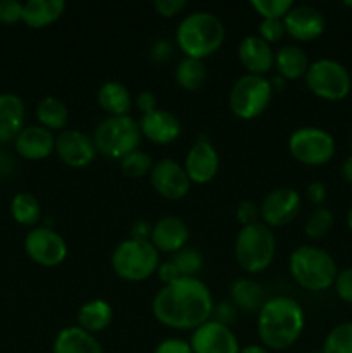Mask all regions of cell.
<instances>
[{
	"instance_id": "1",
	"label": "cell",
	"mask_w": 352,
	"mask_h": 353,
	"mask_svg": "<svg viewBox=\"0 0 352 353\" xmlns=\"http://www.w3.org/2000/svg\"><path fill=\"white\" fill-rule=\"evenodd\" d=\"M214 300L209 286L199 278H179L164 285L152 300V314L173 330H197L213 317Z\"/></svg>"
},
{
	"instance_id": "2",
	"label": "cell",
	"mask_w": 352,
	"mask_h": 353,
	"mask_svg": "<svg viewBox=\"0 0 352 353\" xmlns=\"http://www.w3.org/2000/svg\"><path fill=\"white\" fill-rule=\"evenodd\" d=\"M306 316L300 303L292 296L268 299L257 312V334L268 350H286L302 334Z\"/></svg>"
},
{
	"instance_id": "3",
	"label": "cell",
	"mask_w": 352,
	"mask_h": 353,
	"mask_svg": "<svg viewBox=\"0 0 352 353\" xmlns=\"http://www.w3.org/2000/svg\"><path fill=\"white\" fill-rule=\"evenodd\" d=\"M223 21L211 10H193L179 21L176 28V43L186 57L206 59L223 45Z\"/></svg>"
},
{
	"instance_id": "4",
	"label": "cell",
	"mask_w": 352,
	"mask_h": 353,
	"mask_svg": "<svg viewBox=\"0 0 352 353\" xmlns=\"http://www.w3.org/2000/svg\"><path fill=\"white\" fill-rule=\"evenodd\" d=\"M289 269L293 281L309 292H324L333 286L337 262L317 245H300L290 254Z\"/></svg>"
},
{
	"instance_id": "5",
	"label": "cell",
	"mask_w": 352,
	"mask_h": 353,
	"mask_svg": "<svg viewBox=\"0 0 352 353\" xmlns=\"http://www.w3.org/2000/svg\"><path fill=\"white\" fill-rule=\"evenodd\" d=\"M276 254V238L264 223L242 226L235 238V259L248 274H257L271 265Z\"/></svg>"
},
{
	"instance_id": "6",
	"label": "cell",
	"mask_w": 352,
	"mask_h": 353,
	"mask_svg": "<svg viewBox=\"0 0 352 353\" xmlns=\"http://www.w3.org/2000/svg\"><path fill=\"white\" fill-rule=\"evenodd\" d=\"M140 140V126L131 116H107L93 131L97 154L119 161L130 152L137 150Z\"/></svg>"
},
{
	"instance_id": "7",
	"label": "cell",
	"mask_w": 352,
	"mask_h": 353,
	"mask_svg": "<svg viewBox=\"0 0 352 353\" xmlns=\"http://www.w3.org/2000/svg\"><path fill=\"white\" fill-rule=\"evenodd\" d=\"M110 264L117 278L138 283L150 278L157 271L161 261H159V252L150 241L128 238L114 248Z\"/></svg>"
},
{
	"instance_id": "8",
	"label": "cell",
	"mask_w": 352,
	"mask_h": 353,
	"mask_svg": "<svg viewBox=\"0 0 352 353\" xmlns=\"http://www.w3.org/2000/svg\"><path fill=\"white\" fill-rule=\"evenodd\" d=\"M306 85L311 92L328 102L344 100L352 90V76L342 62L330 57L316 59L307 68Z\"/></svg>"
},
{
	"instance_id": "9",
	"label": "cell",
	"mask_w": 352,
	"mask_h": 353,
	"mask_svg": "<svg viewBox=\"0 0 352 353\" xmlns=\"http://www.w3.org/2000/svg\"><path fill=\"white\" fill-rule=\"evenodd\" d=\"M273 86L269 78L245 72L233 83L228 95L231 112L240 119H254L261 116L273 99Z\"/></svg>"
},
{
	"instance_id": "10",
	"label": "cell",
	"mask_w": 352,
	"mask_h": 353,
	"mask_svg": "<svg viewBox=\"0 0 352 353\" xmlns=\"http://www.w3.org/2000/svg\"><path fill=\"white\" fill-rule=\"evenodd\" d=\"M289 150L306 165H323L333 159L337 145L331 133L320 126H300L290 134Z\"/></svg>"
},
{
	"instance_id": "11",
	"label": "cell",
	"mask_w": 352,
	"mask_h": 353,
	"mask_svg": "<svg viewBox=\"0 0 352 353\" xmlns=\"http://www.w3.org/2000/svg\"><path fill=\"white\" fill-rule=\"evenodd\" d=\"M24 250L33 262L43 268H55L68 257V243L50 226H35L24 236Z\"/></svg>"
},
{
	"instance_id": "12",
	"label": "cell",
	"mask_w": 352,
	"mask_h": 353,
	"mask_svg": "<svg viewBox=\"0 0 352 353\" xmlns=\"http://www.w3.org/2000/svg\"><path fill=\"white\" fill-rule=\"evenodd\" d=\"M300 193L290 186H280L266 193L259 205L261 223L268 228H282L292 223L300 212Z\"/></svg>"
},
{
	"instance_id": "13",
	"label": "cell",
	"mask_w": 352,
	"mask_h": 353,
	"mask_svg": "<svg viewBox=\"0 0 352 353\" xmlns=\"http://www.w3.org/2000/svg\"><path fill=\"white\" fill-rule=\"evenodd\" d=\"M148 179L155 192L168 200H179L186 196L192 185L183 164L175 159H161L154 162Z\"/></svg>"
},
{
	"instance_id": "14",
	"label": "cell",
	"mask_w": 352,
	"mask_h": 353,
	"mask_svg": "<svg viewBox=\"0 0 352 353\" xmlns=\"http://www.w3.org/2000/svg\"><path fill=\"white\" fill-rule=\"evenodd\" d=\"M188 343L193 353H240V343L231 327L214 319L193 330Z\"/></svg>"
},
{
	"instance_id": "15",
	"label": "cell",
	"mask_w": 352,
	"mask_h": 353,
	"mask_svg": "<svg viewBox=\"0 0 352 353\" xmlns=\"http://www.w3.org/2000/svg\"><path fill=\"white\" fill-rule=\"evenodd\" d=\"M183 168L192 183L206 185L213 181L219 171V154L213 141L206 137L197 138L195 143L186 152Z\"/></svg>"
},
{
	"instance_id": "16",
	"label": "cell",
	"mask_w": 352,
	"mask_h": 353,
	"mask_svg": "<svg viewBox=\"0 0 352 353\" xmlns=\"http://www.w3.org/2000/svg\"><path fill=\"white\" fill-rule=\"evenodd\" d=\"M55 152L66 165L76 169L90 165L97 155L93 138L72 128H66L55 137Z\"/></svg>"
},
{
	"instance_id": "17",
	"label": "cell",
	"mask_w": 352,
	"mask_h": 353,
	"mask_svg": "<svg viewBox=\"0 0 352 353\" xmlns=\"http://www.w3.org/2000/svg\"><path fill=\"white\" fill-rule=\"evenodd\" d=\"M286 34L297 41H313L321 37L326 28V19L320 9L309 3L293 6L283 17Z\"/></svg>"
},
{
	"instance_id": "18",
	"label": "cell",
	"mask_w": 352,
	"mask_h": 353,
	"mask_svg": "<svg viewBox=\"0 0 352 353\" xmlns=\"http://www.w3.org/2000/svg\"><path fill=\"white\" fill-rule=\"evenodd\" d=\"M190 240V228L182 217L162 216L152 224L150 243L161 254H176L186 247Z\"/></svg>"
},
{
	"instance_id": "19",
	"label": "cell",
	"mask_w": 352,
	"mask_h": 353,
	"mask_svg": "<svg viewBox=\"0 0 352 353\" xmlns=\"http://www.w3.org/2000/svg\"><path fill=\"white\" fill-rule=\"evenodd\" d=\"M138 126L144 137L159 145H168L182 134V123L178 117L166 109H154L152 112L141 114Z\"/></svg>"
},
{
	"instance_id": "20",
	"label": "cell",
	"mask_w": 352,
	"mask_h": 353,
	"mask_svg": "<svg viewBox=\"0 0 352 353\" xmlns=\"http://www.w3.org/2000/svg\"><path fill=\"white\" fill-rule=\"evenodd\" d=\"M238 59L247 72L264 76L275 65V50L259 34H247L238 43Z\"/></svg>"
},
{
	"instance_id": "21",
	"label": "cell",
	"mask_w": 352,
	"mask_h": 353,
	"mask_svg": "<svg viewBox=\"0 0 352 353\" xmlns=\"http://www.w3.org/2000/svg\"><path fill=\"white\" fill-rule=\"evenodd\" d=\"M14 147L19 155L30 161H40L55 150V137L41 124L24 126L14 140Z\"/></svg>"
},
{
	"instance_id": "22",
	"label": "cell",
	"mask_w": 352,
	"mask_h": 353,
	"mask_svg": "<svg viewBox=\"0 0 352 353\" xmlns=\"http://www.w3.org/2000/svg\"><path fill=\"white\" fill-rule=\"evenodd\" d=\"M26 109L19 95L10 92L0 93V143L14 141L24 128Z\"/></svg>"
},
{
	"instance_id": "23",
	"label": "cell",
	"mask_w": 352,
	"mask_h": 353,
	"mask_svg": "<svg viewBox=\"0 0 352 353\" xmlns=\"http://www.w3.org/2000/svg\"><path fill=\"white\" fill-rule=\"evenodd\" d=\"M52 353H104V348L95 334L79 326H68L55 336Z\"/></svg>"
},
{
	"instance_id": "24",
	"label": "cell",
	"mask_w": 352,
	"mask_h": 353,
	"mask_svg": "<svg viewBox=\"0 0 352 353\" xmlns=\"http://www.w3.org/2000/svg\"><path fill=\"white\" fill-rule=\"evenodd\" d=\"M97 102L107 116H130L133 99L126 86L121 81H106L97 92Z\"/></svg>"
},
{
	"instance_id": "25",
	"label": "cell",
	"mask_w": 352,
	"mask_h": 353,
	"mask_svg": "<svg viewBox=\"0 0 352 353\" xmlns=\"http://www.w3.org/2000/svg\"><path fill=\"white\" fill-rule=\"evenodd\" d=\"M309 57L299 43H285L275 52V65L285 79H299L306 76Z\"/></svg>"
},
{
	"instance_id": "26",
	"label": "cell",
	"mask_w": 352,
	"mask_h": 353,
	"mask_svg": "<svg viewBox=\"0 0 352 353\" xmlns=\"http://www.w3.org/2000/svg\"><path fill=\"white\" fill-rule=\"evenodd\" d=\"M113 307H110L109 302L102 299H93L88 300L86 303H83L78 310V324L76 326L83 327L88 333L95 334L100 333V331L106 330L110 323H113Z\"/></svg>"
},
{
	"instance_id": "27",
	"label": "cell",
	"mask_w": 352,
	"mask_h": 353,
	"mask_svg": "<svg viewBox=\"0 0 352 353\" xmlns=\"http://www.w3.org/2000/svg\"><path fill=\"white\" fill-rule=\"evenodd\" d=\"M230 300L237 309L245 312H259L266 302L264 290L251 278H238L230 286Z\"/></svg>"
},
{
	"instance_id": "28",
	"label": "cell",
	"mask_w": 352,
	"mask_h": 353,
	"mask_svg": "<svg viewBox=\"0 0 352 353\" xmlns=\"http://www.w3.org/2000/svg\"><path fill=\"white\" fill-rule=\"evenodd\" d=\"M64 9V0H28L23 7V21L31 28H43L57 21Z\"/></svg>"
},
{
	"instance_id": "29",
	"label": "cell",
	"mask_w": 352,
	"mask_h": 353,
	"mask_svg": "<svg viewBox=\"0 0 352 353\" xmlns=\"http://www.w3.org/2000/svg\"><path fill=\"white\" fill-rule=\"evenodd\" d=\"M38 123L47 130H64L66 124L69 121V109L66 105L64 100L59 97H43L40 102L37 103V110H35Z\"/></svg>"
},
{
	"instance_id": "30",
	"label": "cell",
	"mask_w": 352,
	"mask_h": 353,
	"mask_svg": "<svg viewBox=\"0 0 352 353\" xmlns=\"http://www.w3.org/2000/svg\"><path fill=\"white\" fill-rule=\"evenodd\" d=\"M175 79L178 86H182L186 92H195L204 86L207 79V69L202 59L195 57H182L176 64Z\"/></svg>"
},
{
	"instance_id": "31",
	"label": "cell",
	"mask_w": 352,
	"mask_h": 353,
	"mask_svg": "<svg viewBox=\"0 0 352 353\" xmlns=\"http://www.w3.org/2000/svg\"><path fill=\"white\" fill-rule=\"evenodd\" d=\"M10 214L19 224L35 226L41 216L40 202L33 193L19 192L10 200Z\"/></svg>"
},
{
	"instance_id": "32",
	"label": "cell",
	"mask_w": 352,
	"mask_h": 353,
	"mask_svg": "<svg viewBox=\"0 0 352 353\" xmlns=\"http://www.w3.org/2000/svg\"><path fill=\"white\" fill-rule=\"evenodd\" d=\"M335 224V216L328 207H314L313 212L309 214L306 221V226H304V231L309 238L313 240H321V238L326 236L331 231Z\"/></svg>"
},
{
	"instance_id": "33",
	"label": "cell",
	"mask_w": 352,
	"mask_h": 353,
	"mask_svg": "<svg viewBox=\"0 0 352 353\" xmlns=\"http://www.w3.org/2000/svg\"><path fill=\"white\" fill-rule=\"evenodd\" d=\"M323 353H352V321L340 323L330 330L323 341Z\"/></svg>"
},
{
	"instance_id": "34",
	"label": "cell",
	"mask_w": 352,
	"mask_h": 353,
	"mask_svg": "<svg viewBox=\"0 0 352 353\" xmlns=\"http://www.w3.org/2000/svg\"><path fill=\"white\" fill-rule=\"evenodd\" d=\"M152 165H154V161H152L150 155L145 154L144 150H138V148L124 155L119 161L121 172L131 179L144 178V176L150 174Z\"/></svg>"
},
{
	"instance_id": "35",
	"label": "cell",
	"mask_w": 352,
	"mask_h": 353,
	"mask_svg": "<svg viewBox=\"0 0 352 353\" xmlns=\"http://www.w3.org/2000/svg\"><path fill=\"white\" fill-rule=\"evenodd\" d=\"M173 262H175V265L178 268L179 274H182L183 278H197V274L202 271L204 265L202 255L197 250H193V248L186 247L182 248L179 252H176L175 257H173Z\"/></svg>"
},
{
	"instance_id": "36",
	"label": "cell",
	"mask_w": 352,
	"mask_h": 353,
	"mask_svg": "<svg viewBox=\"0 0 352 353\" xmlns=\"http://www.w3.org/2000/svg\"><path fill=\"white\" fill-rule=\"evenodd\" d=\"M251 3L262 19H283L293 7L292 0H252Z\"/></svg>"
},
{
	"instance_id": "37",
	"label": "cell",
	"mask_w": 352,
	"mask_h": 353,
	"mask_svg": "<svg viewBox=\"0 0 352 353\" xmlns=\"http://www.w3.org/2000/svg\"><path fill=\"white\" fill-rule=\"evenodd\" d=\"M285 34L286 30L283 19H262L261 24H259V37L268 41L269 45L282 41Z\"/></svg>"
},
{
	"instance_id": "38",
	"label": "cell",
	"mask_w": 352,
	"mask_h": 353,
	"mask_svg": "<svg viewBox=\"0 0 352 353\" xmlns=\"http://www.w3.org/2000/svg\"><path fill=\"white\" fill-rule=\"evenodd\" d=\"M333 286L338 299L344 300V302L349 303V305H352V268L344 269V271H338Z\"/></svg>"
},
{
	"instance_id": "39",
	"label": "cell",
	"mask_w": 352,
	"mask_h": 353,
	"mask_svg": "<svg viewBox=\"0 0 352 353\" xmlns=\"http://www.w3.org/2000/svg\"><path fill=\"white\" fill-rule=\"evenodd\" d=\"M23 7L19 0H0V23L12 24L23 19Z\"/></svg>"
},
{
	"instance_id": "40",
	"label": "cell",
	"mask_w": 352,
	"mask_h": 353,
	"mask_svg": "<svg viewBox=\"0 0 352 353\" xmlns=\"http://www.w3.org/2000/svg\"><path fill=\"white\" fill-rule=\"evenodd\" d=\"M237 219L242 226L259 223L261 214H259V205L254 200H242L237 205Z\"/></svg>"
},
{
	"instance_id": "41",
	"label": "cell",
	"mask_w": 352,
	"mask_h": 353,
	"mask_svg": "<svg viewBox=\"0 0 352 353\" xmlns=\"http://www.w3.org/2000/svg\"><path fill=\"white\" fill-rule=\"evenodd\" d=\"M237 314L238 309L233 305L231 300H221V302L214 303L213 316L214 321H217V323L230 326V323H235V321H237Z\"/></svg>"
},
{
	"instance_id": "42",
	"label": "cell",
	"mask_w": 352,
	"mask_h": 353,
	"mask_svg": "<svg viewBox=\"0 0 352 353\" xmlns=\"http://www.w3.org/2000/svg\"><path fill=\"white\" fill-rule=\"evenodd\" d=\"M152 353H193V350L188 341L182 340V338H166Z\"/></svg>"
},
{
	"instance_id": "43",
	"label": "cell",
	"mask_w": 352,
	"mask_h": 353,
	"mask_svg": "<svg viewBox=\"0 0 352 353\" xmlns=\"http://www.w3.org/2000/svg\"><path fill=\"white\" fill-rule=\"evenodd\" d=\"M150 59L154 62H164L171 57L173 45L168 38H157L154 43L150 45Z\"/></svg>"
},
{
	"instance_id": "44",
	"label": "cell",
	"mask_w": 352,
	"mask_h": 353,
	"mask_svg": "<svg viewBox=\"0 0 352 353\" xmlns=\"http://www.w3.org/2000/svg\"><path fill=\"white\" fill-rule=\"evenodd\" d=\"M186 7L185 0H154V9L164 17H173Z\"/></svg>"
},
{
	"instance_id": "45",
	"label": "cell",
	"mask_w": 352,
	"mask_h": 353,
	"mask_svg": "<svg viewBox=\"0 0 352 353\" xmlns=\"http://www.w3.org/2000/svg\"><path fill=\"white\" fill-rule=\"evenodd\" d=\"M306 195H307V199H309V202L313 203V205L321 207L324 203V200H326V196H328L326 185H324V183H321V181H311L309 185H307V188H306Z\"/></svg>"
},
{
	"instance_id": "46",
	"label": "cell",
	"mask_w": 352,
	"mask_h": 353,
	"mask_svg": "<svg viewBox=\"0 0 352 353\" xmlns=\"http://www.w3.org/2000/svg\"><path fill=\"white\" fill-rule=\"evenodd\" d=\"M157 276L159 279H161V283H164V285H171V283H175L176 279L182 278V274H179L178 268L175 265V262L173 261H166V262H161L157 268Z\"/></svg>"
},
{
	"instance_id": "47",
	"label": "cell",
	"mask_w": 352,
	"mask_h": 353,
	"mask_svg": "<svg viewBox=\"0 0 352 353\" xmlns=\"http://www.w3.org/2000/svg\"><path fill=\"white\" fill-rule=\"evenodd\" d=\"M130 238L140 241H150L152 234V224L145 219H137L130 228Z\"/></svg>"
},
{
	"instance_id": "48",
	"label": "cell",
	"mask_w": 352,
	"mask_h": 353,
	"mask_svg": "<svg viewBox=\"0 0 352 353\" xmlns=\"http://www.w3.org/2000/svg\"><path fill=\"white\" fill-rule=\"evenodd\" d=\"M135 103H137L138 110H140L141 114L152 112L154 109H157V100H155V95L152 92H148V90H144V92L138 93Z\"/></svg>"
},
{
	"instance_id": "49",
	"label": "cell",
	"mask_w": 352,
	"mask_h": 353,
	"mask_svg": "<svg viewBox=\"0 0 352 353\" xmlns=\"http://www.w3.org/2000/svg\"><path fill=\"white\" fill-rule=\"evenodd\" d=\"M342 176H344L345 181L349 183V185H352V155H349L347 159L344 161V164H342Z\"/></svg>"
},
{
	"instance_id": "50",
	"label": "cell",
	"mask_w": 352,
	"mask_h": 353,
	"mask_svg": "<svg viewBox=\"0 0 352 353\" xmlns=\"http://www.w3.org/2000/svg\"><path fill=\"white\" fill-rule=\"evenodd\" d=\"M269 83H271V86H273V92H276V90H283V88H285L286 79L283 78V76L275 74V76H273V78H269Z\"/></svg>"
},
{
	"instance_id": "51",
	"label": "cell",
	"mask_w": 352,
	"mask_h": 353,
	"mask_svg": "<svg viewBox=\"0 0 352 353\" xmlns=\"http://www.w3.org/2000/svg\"><path fill=\"white\" fill-rule=\"evenodd\" d=\"M240 353H269V350L262 345H247V347L240 348Z\"/></svg>"
},
{
	"instance_id": "52",
	"label": "cell",
	"mask_w": 352,
	"mask_h": 353,
	"mask_svg": "<svg viewBox=\"0 0 352 353\" xmlns=\"http://www.w3.org/2000/svg\"><path fill=\"white\" fill-rule=\"evenodd\" d=\"M347 226L349 230L352 231V205L349 207V212H347Z\"/></svg>"
},
{
	"instance_id": "53",
	"label": "cell",
	"mask_w": 352,
	"mask_h": 353,
	"mask_svg": "<svg viewBox=\"0 0 352 353\" xmlns=\"http://www.w3.org/2000/svg\"><path fill=\"white\" fill-rule=\"evenodd\" d=\"M344 6H345V7H349V9H352V0H345Z\"/></svg>"
},
{
	"instance_id": "54",
	"label": "cell",
	"mask_w": 352,
	"mask_h": 353,
	"mask_svg": "<svg viewBox=\"0 0 352 353\" xmlns=\"http://www.w3.org/2000/svg\"><path fill=\"white\" fill-rule=\"evenodd\" d=\"M349 145H351V150H352V130L351 133H349Z\"/></svg>"
},
{
	"instance_id": "55",
	"label": "cell",
	"mask_w": 352,
	"mask_h": 353,
	"mask_svg": "<svg viewBox=\"0 0 352 353\" xmlns=\"http://www.w3.org/2000/svg\"><path fill=\"white\" fill-rule=\"evenodd\" d=\"M307 353H323L321 350H311V352H307Z\"/></svg>"
},
{
	"instance_id": "56",
	"label": "cell",
	"mask_w": 352,
	"mask_h": 353,
	"mask_svg": "<svg viewBox=\"0 0 352 353\" xmlns=\"http://www.w3.org/2000/svg\"><path fill=\"white\" fill-rule=\"evenodd\" d=\"M0 183H2V172H0Z\"/></svg>"
}]
</instances>
